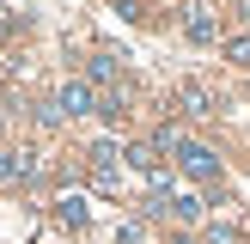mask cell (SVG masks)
Segmentation results:
<instances>
[{
    "mask_svg": "<svg viewBox=\"0 0 250 244\" xmlns=\"http://www.w3.org/2000/svg\"><path fill=\"white\" fill-rule=\"evenodd\" d=\"M208 244H244V232L232 226V220H214V226H208Z\"/></svg>",
    "mask_w": 250,
    "mask_h": 244,
    "instance_id": "12",
    "label": "cell"
},
{
    "mask_svg": "<svg viewBox=\"0 0 250 244\" xmlns=\"http://www.w3.org/2000/svg\"><path fill=\"white\" fill-rule=\"evenodd\" d=\"M165 214L189 226V220H202V202H195V195H171V207H165Z\"/></svg>",
    "mask_w": 250,
    "mask_h": 244,
    "instance_id": "9",
    "label": "cell"
},
{
    "mask_svg": "<svg viewBox=\"0 0 250 244\" xmlns=\"http://www.w3.org/2000/svg\"><path fill=\"white\" fill-rule=\"evenodd\" d=\"M37 171H43V165H37L31 146H0V183H31Z\"/></svg>",
    "mask_w": 250,
    "mask_h": 244,
    "instance_id": "4",
    "label": "cell"
},
{
    "mask_svg": "<svg viewBox=\"0 0 250 244\" xmlns=\"http://www.w3.org/2000/svg\"><path fill=\"white\" fill-rule=\"evenodd\" d=\"M153 146H159V153H177V146H183V128H177V122H159V128H153Z\"/></svg>",
    "mask_w": 250,
    "mask_h": 244,
    "instance_id": "11",
    "label": "cell"
},
{
    "mask_svg": "<svg viewBox=\"0 0 250 244\" xmlns=\"http://www.w3.org/2000/svg\"><path fill=\"white\" fill-rule=\"evenodd\" d=\"M183 37H189V43H214V37H220L214 6H202V0H195V6H183Z\"/></svg>",
    "mask_w": 250,
    "mask_h": 244,
    "instance_id": "5",
    "label": "cell"
},
{
    "mask_svg": "<svg viewBox=\"0 0 250 244\" xmlns=\"http://www.w3.org/2000/svg\"><path fill=\"white\" fill-rule=\"evenodd\" d=\"M177 165L189 171L195 183H214V177H220V153L202 146V141H183V146H177Z\"/></svg>",
    "mask_w": 250,
    "mask_h": 244,
    "instance_id": "3",
    "label": "cell"
},
{
    "mask_svg": "<svg viewBox=\"0 0 250 244\" xmlns=\"http://www.w3.org/2000/svg\"><path fill=\"white\" fill-rule=\"evenodd\" d=\"M122 12H134V6H128V0H122Z\"/></svg>",
    "mask_w": 250,
    "mask_h": 244,
    "instance_id": "15",
    "label": "cell"
},
{
    "mask_svg": "<svg viewBox=\"0 0 250 244\" xmlns=\"http://www.w3.org/2000/svg\"><path fill=\"white\" fill-rule=\"evenodd\" d=\"M85 73H92L98 85H110V80H122V49H98V55L85 61Z\"/></svg>",
    "mask_w": 250,
    "mask_h": 244,
    "instance_id": "6",
    "label": "cell"
},
{
    "mask_svg": "<svg viewBox=\"0 0 250 244\" xmlns=\"http://www.w3.org/2000/svg\"><path fill=\"white\" fill-rule=\"evenodd\" d=\"M98 116H104V122H122V116H128V98H122V92H104V98H98Z\"/></svg>",
    "mask_w": 250,
    "mask_h": 244,
    "instance_id": "10",
    "label": "cell"
},
{
    "mask_svg": "<svg viewBox=\"0 0 250 244\" xmlns=\"http://www.w3.org/2000/svg\"><path fill=\"white\" fill-rule=\"evenodd\" d=\"M238 19H244V24H250V0H238Z\"/></svg>",
    "mask_w": 250,
    "mask_h": 244,
    "instance_id": "14",
    "label": "cell"
},
{
    "mask_svg": "<svg viewBox=\"0 0 250 244\" xmlns=\"http://www.w3.org/2000/svg\"><path fill=\"white\" fill-rule=\"evenodd\" d=\"M55 220H61V226H73V232H80L85 220H92V214H85V195H61V202H55Z\"/></svg>",
    "mask_w": 250,
    "mask_h": 244,
    "instance_id": "7",
    "label": "cell"
},
{
    "mask_svg": "<svg viewBox=\"0 0 250 244\" xmlns=\"http://www.w3.org/2000/svg\"><path fill=\"white\" fill-rule=\"evenodd\" d=\"M128 165L153 177V171H159V146H153V141H134V146H128Z\"/></svg>",
    "mask_w": 250,
    "mask_h": 244,
    "instance_id": "8",
    "label": "cell"
},
{
    "mask_svg": "<svg viewBox=\"0 0 250 244\" xmlns=\"http://www.w3.org/2000/svg\"><path fill=\"white\" fill-rule=\"evenodd\" d=\"M171 110H177V116H189V122H208L214 116V92H208L202 80H177V92H171Z\"/></svg>",
    "mask_w": 250,
    "mask_h": 244,
    "instance_id": "1",
    "label": "cell"
},
{
    "mask_svg": "<svg viewBox=\"0 0 250 244\" xmlns=\"http://www.w3.org/2000/svg\"><path fill=\"white\" fill-rule=\"evenodd\" d=\"M55 110H61V116H98V92H92V80H61Z\"/></svg>",
    "mask_w": 250,
    "mask_h": 244,
    "instance_id": "2",
    "label": "cell"
},
{
    "mask_svg": "<svg viewBox=\"0 0 250 244\" xmlns=\"http://www.w3.org/2000/svg\"><path fill=\"white\" fill-rule=\"evenodd\" d=\"M226 61H232V67H250V31L244 37H226Z\"/></svg>",
    "mask_w": 250,
    "mask_h": 244,
    "instance_id": "13",
    "label": "cell"
}]
</instances>
